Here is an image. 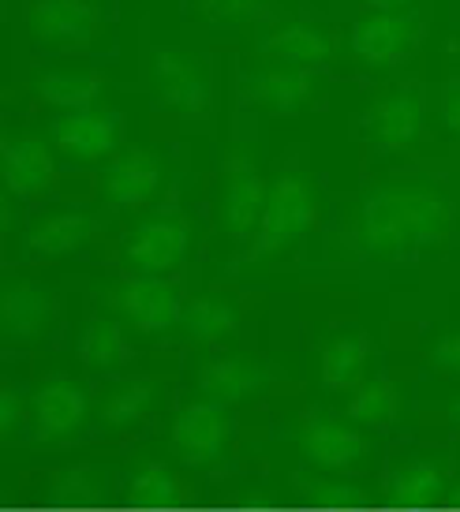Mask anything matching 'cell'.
<instances>
[{
    "mask_svg": "<svg viewBox=\"0 0 460 512\" xmlns=\"http://www.w3.org/2000/svg\"><path fill=\"white\" fill-rule=\"evenodd\" d=\"M457 228V202L431 176H389L348 210L345 243L367 262H404L442 247Z\"/></svg>",
    "mask_w": 460,
    "mask_h": 512,
    "instance_id": "1",
    "label": "cell"
},
{
    "mask_svg": "<svg viewBox=\"0 0 460 512\" xmlns=\"http://www.w3.org/2000/svg\"><path fill=\"white\" fill-rule=\"evenodd\" d=\"M318 221V187L315 176L300 165L281 169L270 184L266 210H262L259 232L251 240V258H277L292 251L296 243L315 228Z\"/></svg>",
    "mask_w": 460,
    "mask_h": 512,
    "instance_id": "2",
    "label": "cell"
},
{
    "mask_svg": "<svg viewBox=\"0 0 460 512\" xmlns=\"http://www.w3.org/2000/svg\"><path fill=\"white\" fill-rule=\"evenodd\" d=\"M146 86L165 113L199 120L214 109V72L187 45H154L146 57Z\"/></svg>",
    "mask_w": 460,
    "mask_h": 512,
    "instance_id": "3",
    "label": "cell"
},
{
    "mask_svg": "<svg viewBox=\"0 0 460 512\" xmlns=\"http://www.w3.org/2000/svg\"><path fill=\"white\" fill-rule=\"evenodd\" d=\"M23 34L53 53H79L101 38L109 23L105 0H27L19 12Z\"/></svg>",
    "mask_w": 460,
    "mask_h": 512,
    "instance_id": "4",
    "label": "cell"
},
{
    "mask_svg": "<svg viewBox=\"0 0 460 512\" xmlns=\"http://www.w3.org/2000/svg\"><path fill=\"white\" fill-rule=\"evenodd\" d=\"M191 255V221L180 210H150L124 236L120 262L139 277H169Z\"/></svg>",
    "mask_w": 460,
    "mask_h": 512,
    "instance_id": "5",
    "label": "cell"
},
{
    "mask_svg": "<svg viewBox=\"0 0 460 512\" xmlns=\"http://www.w3.org/2000/svg\"><path fill=\"white\" fill-rule=\"evenodd\" d=\"M423 30H427V23L412 8L408 12H363L360 19H352V27L345 34L348 57L371 72L401 68L419 49Z\"/></svg>",
    "mask_w": 460,
    "mask_h": 512,
    "instance_id": "6",
    "label": "cell"
},
{
    "mask_svg": "<svg viewBox=\"0 0 460 512\" xmlns=\"http://www.w3.org/2000/svg\"><path fill=\"white\" fill-rule=\"evenodd\" d=\"M266 195H270V184L262 180L251 146L236 143L229 150V161H225V172H221V195H217L221 232L236 243L255 240L262 210H266Z\"/></svg>",
    "mask_w": 460,
    "mask_h": 512,
    "instance_id": "7",
    "label": "cell"
},
{
    "mask_svg": "<svg viewBox=\"0 0 460 512\" xmlns=\"http://www.w3.org/2000/svg\"><path fill=\"white\" fill-rule=\"evenodd\" d=\"M337 30L311 15H288V19H270L255 34V57L270 64H288V68H307L318 72L337 57Z\"/></svg>",
    "mask_w": 460,
    "mask_h": 512,
    "instance_id": "8",
    "label": "cell"
},
{
    "mask_svg": "<svg viewBox=\"0 0 460 512\" xmlns=\"http://www.w3.org/2000/svg\"><path fill=\"white\" fill-rule=\"evenodd\" d=\"M427 124V98L419 83H393L378 90L363 113V135L382 154H404L419 143Z\"/></svg>",
    "mask_w": 460,
    "mask_h": 512,
    "instance_id": "9",
    "label": "cell"
},
{
    "mask_svg": "<svg viewBox=\"0 0 460 512\" xmlns=\"http://www.w3.org/2000/svg\"><path fill=\"white\" fill-rule=\"evenodd\" d=\"M105 303L113 311L116 322L139 329V333H165V329L180 326L187 299L169 277H139L131 273L124 281L109 285Z\"/></svg>",
    "mask_w": 460,
    "mask_h": 512,
    "instance_id": "10",
    "label": "cell"
},
{
    "mask_svg": "<svg viewBox=\"0 0 460 512\" xmlns=\"http://www.w3.org/2000/svg\"><path fill=\"white\" fill-rule=\"evenodd\" d=\"M240 94L259 113H270V116L303 113V109H311L318 101V72L259 60L255 68H247L240 75Z\"/></svg>",
    "mask_w": 460,
    "mask_h": 512,
    "instance_id": "11",
    "label": "cell"
},
{
    "mask_svg": "<svg viewBox=\"0 0 460 512\" xmlns=\"http://www.w3.org/2000/svg\"><path fill=\"white\" fill-rule=\"evenodd\" d=\"M165 184V165L158 150L146 146H124L116 150L101 169V199L113 210H143L158 199Z\"/></svg>",
    "mask_w": 460,
    "mask_h": 512,
    "instance_id": "12",
    "label": "cell"
},
{
    "mask_svg": "<svg viewBox=\"0 0 460 512\" xmlns=\"http://www.w3.org/2000/svg\"><path fill=\"white\" fill-rule=\"evenodd\" d=\"M120 131H124V116L94 105V109H79V113H60L49 139L60 157H68L75 165H94V161H109L116 154Z\"/></svg>",
    "mask_w": 460,
    "mask_h": 512,
    "instance_id": "13",
    "label": "cell"
},
{
    "mask_svg": "<svg viewBox=\"0 0 460 512\" xmlns=\"http://www.w3.org/2000/svg\"><path fill=\"white\" fill-rule=\"evenodd\" d=\"M4 161V191L8 199H38L57 184V157L45 139L30 131H8L0 143Z\"/></svg>",
    "mask_w": 460,
    "mask_h": 512,
    "instance_id": "14",
    "label": "cell"
},
{
    "mask_svg": "<svg viewBox=\"0 0 460 512\" xmlns=\"http://www.w3.org/2000/svg\"><path fill=\"white\" fill-rule=\"evenodd\" d=\"M169 438H173L180 460H187V464H195V468L217 464L225 445H229V415L214 400H191L176 412Z\"/></svg>",
    "mask_w": 460,
    "mask_h": 512,
    "instance_id": "15",
    "label": "cell"
},
{
    "mask_svg": "<svg viewBox=\"0 0 460 512\" xmlns=\"http://www.w3.org/2000/svg\"><path fill=\"white\" fill-rule=\"evenodd\" d=\"M296 441L307 464H315L318 471H348L367 456V438L352 423L333 419V415H311Z\"/></svg>",
    "mask_w": 460,
    "mask_h": 512,
    "instance_id": "16",
    "label": "cell"
},
{
    "mask_svg": "<svg viewBox=\"0 0 460 512\" xmlns=\"http://www.w3.org/2000/svg\"><path fill=\"white\" fill-rule=\"evenodd\" d=\"M87 389L72 378H49L34 393V430L42 441H68L87 423Z\"/></svg>",
    "mask_w": 460,
    "mask_h": 512,
    "instance_id": "17",
    "label": "cell"
},
{
    "mask_svg": "<svg viewBox=\"0 0 460 512\" xmlns=\"http://www.w3.org/2000/svg\"><path fill=\"white\" fill-rule=\"evenodd\" d=\"M101 221L90 210H53L38 217L23 236V255L27 258H64L83 251L87 243L98 240Z\"/></svg>",
    "mask_w": 460,
    "mask_h": 512,
    "instance_id": "18",
    "label": "cell"
},
{
    "mask_svg": "<svg viewBox=\"0 0 460 512\" xmlns=\"http://www.w3.org/2000/svg\"><path fill=\"white\" fill-rule=\"evenodd\" d=\"M274 382V370L251 356H217L199 370V389L214 404H240L259 397Z\"/></svg>",
    "mask_w": 460,
    "mask_h": 512,
    "instance_id": "19",
    "label": "cell"
},
{
    "mask_svg": "<svg viewBox=\"0 0 460 512\" xmlns=\"http://www.w3.org/2000/svg\"><path fill=\"white\" fill-rule=\"evenodd\" d=\"M244 322V299L232 292H206L184 303L180 329L191 344H221Z\"/></svg>",
    "mask_w": 460,
    "mask_h": 512,
    "instance_id": "20",
    "label": "cell"
},
{
    "mask_svg": "<svg viewBox=\"0 0 460 512\" xmlns=\"http://www.w3.org/2000/svg\"><path fill=\"white\" fill-rule=\"evenodd\" d=\"M34 98L42 105H53L60 113H79V109H94L105 90V75L94 68H45L34 75Z\"/></svg>",
    "mask_w": 460,
    "mask_h": 512,
    "instance_id": "21",
    "label": "cell"
},
{
    "mask_svg": "<svg viewBox=\"0 0 460 512\" xmlns=\"http://www.w3.org/2000/svg\"><path fill=\"white\" fill-rule=\"evenodd\" d=\"M53 296L34 281H8L0 292V326L12 341H30L53 322Z\"/></svg>",
    "mask_w": 460,
    "mask_h": 512,
    "instance_id": "22",
    "label": "cell"
},
{
    "mask_svg": "<svg viewBox=\"0 0 460 512\" xmlns=\"http://www.w3.org/2000/svg\"><path fill=\"white\" fill-rule=\"evenodd\" d=\"M446 494V468L438 460H408L389 475L386 498L397 509H431Z\"/></svg>",
    "mask_w": 460,
    "mask_h": 512,
    "instance_id": "23",
    "label": "cell"
},
{
    "mask_svg": "<svg viewBox=\"0 0 460 512\" xmlns=\"http://www.w3.org/2000/svg\"><path fill=\"white\" fill-rule=\"evenodd\" d=\"M367 363H371V344L360 329H348V333H337L333 341H326L322 356H318V374L322 382L333 385V389H356L367 378Z\"/></svg>",
    "mask_w": 460,
    "mask_h": 512,
    "instance_id": "24",
    "label": "cell"
},
{
    "mask_svg": "<svg viewBox=\"0 0 460 512\" xmlns=\"http://www.w3.org/2000/svg\"><path fill=\"white\" fill-rule=\"evenodd\" d=\"M274 4L277 0H184V12L202 27L247 30L266 27L274 19Z\"/></svg>",
    "mask_w": 460,
    "mask_h": 512,
    "instance_id": "25",
    "label": "cell"
},
{
    "mask_svg": "<svg viewBox=\"0 0 460 512\" xmlns=\"http://www.w3.org/2000/svg\"><path fill=\"white\" fill-rule=\"evenodd\" d=\"M161 397V385L158 382H146V378H135V382L116 385L109 397L101 400V427L109 430H128L135 427L146 412H154V404Z\"/></svg>",
    "mask_w": 460,
    "mask_h": 512,
    "instance_id": "26",
    "label": "cell"
},
{
    "mask_svg": "<svg viewBox=\"0 0 460 512\" xmlns=\"http://www.w3.org/2000/svg\"><path fill=\"white\" fill-rule=\"evenodd\" d=\"M401 412V389L389 382V378H367L363 385L352 389L348 397V419L363 423V427H382L393 423Z\"/></svg>",
    "mask_w": 460,
    "mask_h": 512,
    "instance_id": "27",
    "label": "cell"
},
{
    "mask_svg": "<svg viewBox=\"0 0 460 512\" xmlns=\"http://www.w3.org/2000/svg\"><path fill=\"white\" fill-rule=\"evenodd\" d=\"M79 356L83 363L98 370L120 367L128 359V333H124V322H116L113 314L109 318H90L87 329H83V341H79Z\"/></svg>",
    "mask_w": 460,
    "mask_h": 512,
    "instance_id": "28",
    "label": "cell"
},
{
    "mask_svg": "<svg viewBox=\"0 0 460 512\" xmlns=\"http://www.w3.org/2000/svg\"><path fill=\"white\" fill-rule=\"evenodd\" d=\"M128 498L139 509H173L184 501V486L165 464H139L128 479Z\"/></svg>",
    "mask_w": 460,
    "mask_h": 512,
    "instance_id": "29",
    "label": "cell"
},
{
    "mask_svg": "<svg viewBox=\"0 0 460 512\" xmlns=\"http://www.w3.org/2000/svg\"><path fill=\"white\" fill-rule=\"evenodd\" d=\"M431 367L449 374V378H460V333H446L431 344Z\"/></svg>",
    "mask_w": 460,
    "mask_h": 512,
    "instance_id": "30",
    "label": "cell"
},
{
    "mask_svg": "<svg viewBox=\"0 0 460 512\" xmlns=\"http://www.w3.org/2000/svg\"><path fill=\"white\" fill-rule=\"evenodd\" d=\"M438 113H442V124H446L449 135L460 139V79H449L438 90Z\"/></svg>",
    "mask_w": 460,
    "mask_h": 512,
    "instance_id": "31",
    "label": "cell"
},
{
    "mask_svg": "<svg viewBox=\"0 0 460 512\" xmlns=\"http://www.w3.org/2000/svg\"><path fill=\"white\" fill-rule=\"evenodd\" d=\"M19 423H23V400L15 389H4L0 393V438H12Z\"/></svg>",
    "mask_w": 460,
    "mask_h": 512,
    "instance_id": "32",
    "label": "cell"
},
{
    "mask_svg": "<svg viewBox=\"0 0 460 512\" xmlns=\"http://www.w3.org/2000/svg\"><path fill=\"white\" fill-rule=\"evenodd\" d=\"M367 4V12H408L416 0H360Z\"/></svg>",
    "mask_w": 460,
    "mask_h": 512,
    "instance_id": "33",
    "label": "cell"
},
{
    "mask_svg": "<svg viewBox=\"0 0 460 512\" xmlns=\"http://www.w3.org/2000/svg\"><path fill=\"white\" fill-rule=\"evenodd\" d=\"M322 505H330V509H341V505H360V494H341V490H322L318 494Z\"/></svg>",
    "mask_w": 460,
    "mask_h": 512,
    "instance_id": "34",
    "label": "cell"
},
{
    "mask_svg": "<svg viewBox=\"0 0 460 512\" xmlns=\"http://www.w3.org/2000/svg\"><path fill=\"white\" fill-rule=\"evenodd\" d=\"M449 415H453V423L460 427V400H453V404H449Z\"/></svg>",
    "mask_w": 460,
    "mask_h": 512,
    "instance_id": "35",
    "label": "cell"
},
{
    "mask_svg": "<svg viewBox=\"0 0 460 512\" xmlns=\"http://www.w3.org/2000/svg\"><path fill=\"white\" fill-rule=\"evenodd\" d=\"M453 501H457V505H460V486H457V494H453Z\"/></svg>",
    "mask_w": 460,
    "mask_h": 512,
    "instance_id": "36",
    "label": "cell"
}]
</instances>
